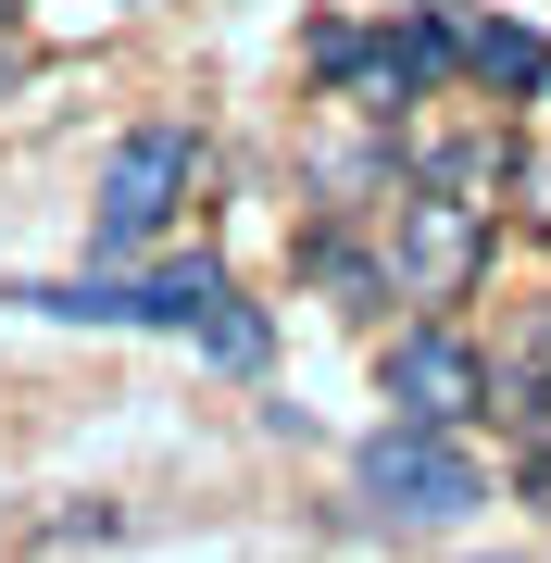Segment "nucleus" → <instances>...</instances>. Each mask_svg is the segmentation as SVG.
I'll return each instance as SVG.
<instances>
[{
    "label": "nucleus",
    "mask_w": 551,
    "mask_h": 563,
    "mask_svg": "<svg viewBox=\"0 0 551 563\" xmlns=\"http://www.w3.org/2000/svg\"><path fill=\"white\" fill-rule=\"evenodd\" d=\"M502 251V201H451V188H401L376 225V263H388V301L414 313H451Z\"/></svg>",
    "instance_id": "nucleus-1"
},
{
    "label": "nucleus",
    "mask_w": 551,
    "mask_h": 563,
    "mask_svg": "<svg viewBox=\"0 0 551 563\" xmlns=\"http://www.w3.org/2000/svg\"><path fill=\"white\" fill-rule=\"evenodd\" d=\"M225 263H139V276H63V288H13V313H51V325H151V339H213L225 325Z\"/></svg>",
    "instance_id": "nucleus-2"
},
{
    "label": "nucleus",
    "mask_w": 551,
    "mask_h": 563,
    "mask_svg": "<svg viewBox=\"0 0 551 563\" xmlns=\"http://www.w3.org/2000/svg\"><path fill=\"white\" fill-rule=\"evenodd\" d=\"M351 501H364L376 526H451L489 501V476H476V451L451 439V426H401L388 413L364 451H351Z\"/></svg>",
    "instance_id": "nucleus-3"
},
{
    "label": "nucleus",
    "mask_w": 551,
    "mask_h": 563,
    "mask_svg": "<svg viewBox=\"0 0 551 563\" xmlns=\"http://www.w3.org/2000/svg\"><path fill=\"white\" fill-rule=\"evenodd\" d=\"M188 188H201V125H139V139L101 163V213H88V251H101V263H139V251L188 213Z\"/></svg>",
    "instance_id": "nucleus-4"
},
{
    "label": "nucleus",
    "mask_w": 551,
    "mask_h": 563,
    "mask_svg": "<svg viewBox=\"0 0 551 563\" xmlns=\"http://www.w3.org/2000/svg\"><path fill=\"white\" fill-rule=\"evenodd\" d=\"M376 401L401 413V426H451V439H464V426L489 413V363H476V339H464V325L414 313L401 339L376 351Z\"/></svg>",
    "instance_id": "nucleus-5"
},
{
    "label": "nucleus",
    "mask_w": 551,
    "mask_h": 563,
    "mask_svg": "<svg viewBox=\"0 0 551 563\" xmlns=\"http://www.w3.org/2000/svg\"><path fill=\"white\" fill-rule=\"evenodd\" d=\"M313 76H327L351 113H376V125H401L427 101V51H414L401 25H313Z\"/></svg>",
    "instance_id": "nucleus-6"
},
{
    "label": "nucleus",
    "mask_w": 551,
    "mask_h": 563,
    "mask_svg": "<svg viewBox=\"0 0 551 563\" xmlns=\"http://www.w3.org/2000/svg\"><path fill=\"white\" fill-rule=\"evenodd\" d=\"M464 88H476V101H551V25L464 13Z\"/></svg>",
    "instance_id": "nucleus-7"
},
{
    "label": "nucleus",
    "mask_w": 551,
    "mask_h": 563,
    "mask_svg": "<svg viewBox=\"0 0 551 563\" xmlns=\"http://www.w3.org/2000/svg\"><path fill=\"white\" fill-rule=\"evenodd\" d=\"M301 276L327 288L339 313H376V301H388V263H376V239H339V225H313V239H301Z\"/></svg>",
    "instance_id": "nucleus-8"
},
{
    "label": "nucleus",
    "mask_w": 551,
    "mask_h": 563,
    "mask_svg": "<svg viewBox=\"0 0 551 563\" xmlns=\"http://www.w3.org/2000/svg\"><path fill=\"white\" fill-rule=\"evenodd\" d=\"M414 188H451V201H502V188H514V151H502V139H439L427 163H414Z\"/></svg>",
    "instance_id": "nucleus-9"
},
{
    "label": "nucleus",
    "mask_w": 551,
    "mask_h": 563,
    "mask_svg": "<svg viewBox=\"0 0 551 563\" xmlns=\"http://www.w3.org/2000/svg\"><path fill=\"white\" fill-rule=\"evenodd\" d=\"M201 351H213V363H239V376H264V351H276V339H264V313H251V301H225V325H213Z\"/></svg>",
    "instance_id": "nucleus-10"
},
{
    "label": "nucleus",
    "mask_w": 551,
    "mask_h": 563,
    "mask_svg": "<svg viewBox=\"0 0 551 563\" xmlns=\"http://www.w3.org/2000/svg\"><path fill=\"white\" fill-rule=\"evenodd\" d=\"M514 201H527V225L551 239V163H527V176H514Z\"/></svg>",
    "instance_id": "nucleus-11"
},
{
    "label": "nucleus",
    "mask_w": 551,
    "mask_h": 563,
    "mask_svg": "<svg viewBox=\"0 0 551 563\" xmlns=\"http://www.w3.org/2000/svg\"><path fill=\"white\" fill-rule=\"evenodd\" d=\"M527 363H539V376H551V301H539V339H527Z\"/></svg>",
    "instance_id": "nucleus-12"
},
{
    "label": "nucleus",
    "mask_w": 551,
    "mask_h": 563,
    "mask_svg": "<svg viewBox=\"0 0 551 563\" xmlns=\"http://www.w3.org/2000/svg\"><path fill=\"white\" fill-rule=\"evenodd\" d=\"M0 88H13V38H0Z\"/></svg>",
    "instance_id": "nucleus-13"
},
{
    "label": "nucleus",
    "mask_w": 551,
    "mask_h": 563,
    "mask_svg": "<svg viewBox=\"0 0 551 563\" xmlns=\"http://www.w3.org/2000/svg\"><path fill=\"white\" fill-rule=\"evenodd\" d=\"M13 13H25V0H0V25H13Z\"/></svg>",
    "instance_id": "nucleus-14"
}]
</instances>
